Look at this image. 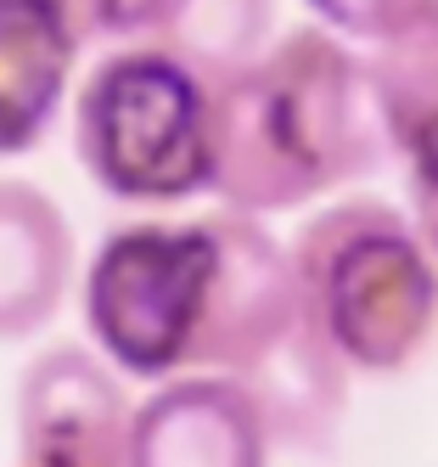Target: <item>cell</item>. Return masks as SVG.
Segmentation results:
<instances>
[{"label":"cell","instance_id":"1","mask_svg":"<svg viewBox=\"0 0 438 467\" xmlns=\"http://www.w3.org/2000/svg\"><path fill=\"white\" fill-rule=\"evenodd\" d=\"M365 51L321 23L270 40L214 85V197L236 214H287L382 170Z\"/></svg>","mask_w":438,"mask_h":467},{"label":"cell","instance_id":"2","mask_svg":"<svg viewBox=\"0 0 438 467\" xmlns=\"http://www.w3.org/2000/svg\"><path fill=\"white\" fill-rule=\"evenodd\" d=\"M298 298L326 349L365 378L416 366L438 338V254L388 197H337L287 243Z\"/></svg>","mask_w":438,"mask_h":467},{"label":"cell","instance_id":"3","mask_svg":"<svg viewBox=\"0 0 438 467\" xmlns=\"http://www.w3.org/2000/svg\"><path fill=\"white\" fill-rule=\"evenodd\" d=\"M225 293V209L197 220H124L79 276L90 349L118 378H202Z\"/></svg>","mask_w":438,"mask_h":467},{"label":"cell","instance_id":"4","mask_svg":"<svg viewBox=\"0 0 438 467\" xmlns=\"http://www.w3.org/2000/svg\"><path fill=\"white\" fill-rule=\"evenodd\" d=\"M74 152L118 203H186L214 186V85L147 40L113 46L74 90Z\"/></svg>","mask_w":438,"mask_h":467},{"label":"cell","instance_id":"5","mask_svg":"<svg viewBox=\"0 0 438 467\" xmlns=\"http://www.w3.org/2000/svg\"><path fill=\"white\" fill-rule=\"evenodd\" d=\"M129 389L85 344L40 349L17 378V467H124Z\"/></svg>","mask_w":438,"mask_h":467},{"label":"cell","instance_id":"6","mask_svg":"<svg viewBox=\"0 0 438 467\" xmlns=\"http://www.w3.org/2000/svg\"><path fill=\"white\" fill-rule=\"evenodd\" d=\"M270 422L230 378H168L129 417L124 467H270Z\"/></svg>","mask_w":438,"mask_h":467},{"label":"cell","instance_id":"7","mask_svg":"<svg viewBox=\"0 0 438 467\" xmlns=\"http://www.w3.org/2000/svg\"><path fill=\"white\" fill-rule=\"evenodd\" d=\"M90 35L67 0H0V158L34 152L79 79Z\"/></svg>","mask_w":438,"mask_h":467},{"label":"cell","instance_id":"8","mask_svg":"<svg viewBox=\"0 0 438 467\" xmlns=\"http://www.w3.org/2000/svg\"><path fill=\"white\" fill-rule=\"evenodd\" d=\"M79 276V243L62 203L34 181L0 175V344L46 332Z\"/></svg>","mask_w":438,"mask_h":467},{"label":"cell","instance_id":"9","mask_svg":"<svg viewBox=\"0 0 438 467\" xmlns=\"http://www.w3.org/2000/svg\"><path fill=\"white\" fill-rule=\"evenodd\" d=\"M382 152L404 186V220L438 254V40L377 46L365 57Z\"/></svg>","mask_w":438,"mask_h":467},{"label":"cell","instance_id":"10","mask_svg":"<svg viewBox=\"0 0 438 467\" xmlns=\"http://www.w3.org/2000/svg\"><path fill=\"white\" fill-rule=\"evenodd\" d=\"M270 40H276V0H158L147 35V46L186 62L209 85L248 68Z\"/></svg>","mask_w":438,"mask_h":467},{"label":"cell","instance_id":"11","mask_svg":"<svg viewBox=\"0 0 438 467\" xmlns=\"http://www.w3.org/2000/svg\"><path fill=\"white\" fill-rule=\"evenodd\" d=\"M321 28L337 40L404 46V40H438V0H310Z\"/></svg>","mask_w":438,"mask_h":467},{"label":"cell","instance_id":"12","mask_svg":"<svg viewBox=\"0 0 438 467\" xmlns=\"http://www.w3.org/2000/svg\"><path fill=\"white\" fill-rule=\"evenodd\" d=\"M79 12L85 35L90 40H147L152 35V17H158V0H67Z\"/></svg>","mask_w":438,"mask_h":467}]
</instances>
